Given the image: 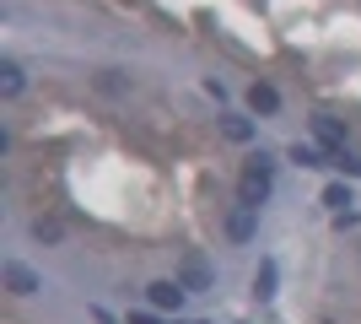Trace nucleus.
I'll return each mask as SVG.
<instances>
[{
  "mask_svg": "<svg viewBox=\"0 0 361 324\" xmlns=\"http://www.w3.org/2000/svg\"><path fill=\"white\" fill-rule=\"evenodd\" d=\"M264 195H270V162L264 157H254L248 168H243V179H238V205H264Z\"/></svg>",
  "mask_w": 361,
  "mask_h": 324,
  "instance_id": "obj_1",
  "label": "nucleus"
},
{
  "mask_svg": "<svg viewBox=\"0 0 361 324\" xmlns=\"http://www.w3.org/2000/svg\"><path fill=\"white\" fill-rule=\"evenodd\" d=\"M183 297H189L183 281H151V287H146V303H151V308H162V313H178Z\"/></svg>",
  "mask_w": 361,
  "mask_h": 324,
  "instance_id": "obj_2",
  "label": "nucleus"
},
{
  "mask_svg": "<svg viewBox=\"0 0 361 324\" xmlns=\"http://www.w3.org/2000/svg\"><path fill=\"white\" fill-rule=\"evenodd\" d=\"M0 276H6V287H11L16 297H32V292H44V281L32 276V270H27L22 260H6V270H0Z\"/></svg>",
  "mask_w": 361,
  "mask_h": 324,
  "instance_id": "obj_3",
  "label": "nucleus"
},
{
  "mask_svg": "<svg viewBox=\"0 0 361 324\" xmlns=\"http://www.w3.org/2000/svg\"><path fill=\"white\" fill-rule=\"evenodd\" d=\"M226 238H232V244H248V238H254V205H232V211H226Z\"/></svg>",
  "mask_w": 361,
  "mask_h": 324,
  "instance_id": "obj_4",
  "label": "nucleus"
},
{
  "mask_svg": "<svg viewBox=\"0 0 361 324\" xmlns=\"http://www.w3.org/2000/svg\"><path fill=\"white\" fill-rule=\"evenodd\" d=\"M183 287H189V292H205V287H211V265L200 260V254H183Z\"/></svg>",
  "mask_w": 361,
  "mask_h": 324,
  "instance_id": "obj_5",
  "label": "nucleus"
},
{
  "mask_svg": "<svg viewBox=\"0 0 361 324\" xmlns=\"http://www.w3.org/2000/svg\"><path fill=\"white\" fill-rule=\"evenodd\" d=\"M22 87H27V71L16 60H6L0 65V97H22Z\"/></svg>",
  "mask_w": 361,
  "mask_h": 324,
  "instance_id": "obj_6",
  "label": "nucleus"
},
{
  "mask_svg": "<svg viewBox=\"0 0 361 324\" xmlns=\"http://www.w3.org/2000/svg\"><path fill=\"white\" fill-rule=\"evenodd\" d=\"M313 136L324 140V146H329L334 157L345 152V130H340V124H334V119H324V114H318V119H313Z\"/></svg>",
  "mask_w": 361,
  "mask_h": 324,
  "instance_id": "obj_7",
  "label": "nucleus"
},
{
  "mask_svg": "<svg viewBox=\"0 0 361 324\" xmlns=\"http://www.w3.org/2000/svg\"><path fill=\"white\" fill-rule=\"evenodd\" d=\"M248 103H254V114H275V108H281V92H275L270 81H254V87H248Z\"/></svg>",
  "mask_w": 361,
  "mask_h": 324,
  "instance_id": "obj_8",
  "label": "nucleus"
},
{
  "mask_svg": "<svg viewBox=\"0 0 361 324\" xmlns=\"http://www.w3.org/2000/svg\"><path fill=\"white\" fill-rule=\"evenodd\" d=\"M32 238H38V244H60L65 227L54 222V216H38V222H32Z\"/></svg>",
  "mask_w": 361,
  "mask_h": 324,
  "instance_id": "obj_9",
  "label": "nucleus"
},
{
  "mask_svg": "<svg viewBox=\"0 0 361 324\" xmlns=\"http://www.w3.org/2000/svg\"><path fill=\"white\" fill-rule=\"evenodd\" d=\"M275 276H281V270H275V260H264V265H259V276H254V292H259V297H275Z\"/></svg>",
  "mask_w": 361,
  "mask_h": 324,
  "instance_id": "obj_10",
  "label": "nucleus"
},
{
  "mask_svg": "<svg viewBox=\"0 0 361 324\" xmlns=\"http://www.w3.org/2000/svg\"><path fill=\"white\" fill-rule=\"evenodd\" d=\"M324 205H329V211H345V205H350V189L345 184H329V189H324Z\"/></svg>",
  "mask_w": 361,
  "mask_h": 324,
  "instance_id": "obj_11",
  "label": "nucleus"
},
{
  "mask_svg": "<svg viewBox=\"0 0 361 324\" xmlns=\"http://www.w3.org/2000/svg\"><path fill=\"white\" fill-rule=\"evenodd\" d=\"M221 130H226V140H254V124L248 119H226Z\"/></svg>",
  "mask_w": 361,
  "mask_h": 324,
  "instance_id": "obj_12",
  "label": "nucleus"
},
{
  "mask_svg": "<svg viewBox=\"0 0 361 324\" xmlns=\"http://www.w3.org/2000/svg\"><path fill=\"white\" fill-rule=\"evenodd\" d=\"M291 162H302V168H318V152H313V146H302V140H297V146H291Z\"/></svg>",
  "mask_w": 361,
  "mask_h": 324,
  "instance_id": "obj_13",
  "label": "nucleus"
},
{
  "mask_svg": "<svg viewBox=\"0 0 361 324\" xmlns=\"http://www.w3.org/2000/svg\"><path fill=\"white\" fill-rule=\"evenodd\" d=\"M97 87H103V92H124V71H103Z\"/></svg>",
  "mask_w": 361,
  "mask_h": 324,
  "instance_id": "obj_14",
  "label": "nucleus"
}]
</instances>
